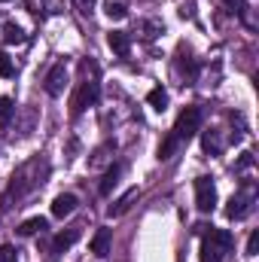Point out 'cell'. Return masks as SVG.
I'll return each instance as SVG.
<instances>
[{
    "label": "cell",
    "instance_id": "obj_1",
    "mask_svg": "<svg viewBox=\"0 0 259 262\" xmlns=\"http://www.w3.org/2000/svg\"><path fill=\"white\" fill-rule=\"evenodd\" d=\"M201 119H204L201 107H195V104H192V107H186V110L177 116L174 128L168 131V137L159 143V159H162V162L174 159V156H177V149H183V146L195 137V131L201 128Z\"/></svg>",
    "mask_w": 259,
    "mask_h": 262
},
{
    "label": "cell",
    "instance_id": "obj_2",
    "mask_svg": "<svg viewBox=\"0 0 259 262\" xmlns=\"http://www.w3.org/2000/svg\"><path fill=\"white\" fill-rule=\"evenodd\" d=\"M49 174V162L46 159H40V156H34L31 162H25L12 177H9V186H6V195L3 201H18L21 195H28L31 189H37V186H43V177Z\"/></svg>",
    "mask_w": 259,
    "mask_h": 262
},
{
    "label": "cell",
    "instance_id": "obj_3",
    "mask_svg": "<svg viewBox=\"0 0 259 262\" xmlns=\"http://www.w3.org/2000/svg\"><path fill=\"white\" fill-rule=\"evenodd\" d=\"M98 95H101V79H98V64L95 61H82V79L70 98V116H79L85 113L89 107L98 104Z\"/></svg>",
    "mask_w": 259,
    "mask_h": 262
},
{
    "label": "cell",
    "instance_id": "obj_4",
    "mask_svg": "<svg viewBox=\"0 0 259 262\" xmlns=\"http://www.w3.org/2000/svg\"><path fill=\"white\" fill-rule=\"evenodd\" d=\"M235 247V235L229 229H204L201 232V262H226Z\"/></svg>",
    "mask_w": 259,
    "mask_h": 262
},
{
    "label": "cell",
    "instance_id": "obj_5",
    "mask_svg": "<svg viewBox=\"0 0 259 262\" xmlns=\"http://www.w3.org/2000/svg\"><path fill=\"white\" fill-rule=\"evenodd\" d=\"M253 204H256V189H253V183H244L241 192H235V195L229 198L226 216H229V220H244V216L253 210Z\"/></svg>",
    "mask_w": 259,
    "mask_h": 262
},
{
    "label": "cell",
    "instance_id": "obj_6",
    "mask_svg": "<svg viewBox=\"0 0 259 262\" xmlns=\"http://www.w3.org/2000/svg\"><path fill=\"white\" fill-rule=\"evenodd\" d=\"M195 207L201 213H210L217 207V186L210 177H198L195 180Z\"/></svg>",
    "mask_w": 259,
    "mask_h": 262
},
{
    "label": "cell",
    "instance_id": "obj_7",
    "mask_svg": "<svg viewBox=\"0 0 259 262\" xmlns=\"http://www.w3.org/2000/svg\"><path fill=\"white\" fill-rule=\"evenodd\" d=\"M64 85H67V64H64V61H58V64L46 73V82H43V89H46V95L58 98V95L64 92Z\"/></svg>",
    "mask_w": 259,
    "mask_h": 262
},
{
    "label": "cell",
    "instance_id": "obj_8",
    "mask_svg": "<svg viewBox=\"0 0 259 262\" xmlns=\"http://www.w3.org/2000/svg\"><path fill=\"white\" fill-rule=\"evenodd\" d=\"M79 235H82V226H70L67 232H61V235H55V241H52V256H58V253H64L67 247H73L76 241H79Z\"/></svg>",
    "mask_w": 259,
    "mask_h": 262
},
{
    "label": "cell",
    "instance_id": "obj_9",
    "mask_svg": "<svg viewBox=\"0 0 259 262\" xmlns=\"http://www.w3.org/2000/svg\"><path fill=\"white\" fill-rule=\"evenodd\" d=\"M174 67H177V73L183 76V82H186V85H189V82H195V76H198V61H195L189 52H183V49H180L177 64H174Z\"/></svg>",
    "mask_w": 259,
    "mask_h": 262
},
{
    "label": "cell",
    "instance_id": "obj_10",
    "mask_svg": "<svg viewBox=\"0 0 259 262\" xmlns=\"http://www.w3.org/2000/svg\"><path fill=\"white\" fill-rule=\"evenodd\" d=\"M107 46H110L119 58H128L131 55V37L125 31H110V34H107Z\"/></svg>",
    "mask_w": 259,
    "mask_h": 262
},
{
    "label": "cell",
    "instance_id": "obj_11",
    "mask_svg": "<svg viewBox=\"0 0 259 262\" xmlns=\"http://www.w3.org/2000/svg\"><path fill=\"white\" fill-rule=\"evenodd\" d=\"M76 195H70V192H61V195L52 201V216H58V220H64V216H70L73 210H76Z\"/></svg>",
    "mask_w": 259,
    "mask_h": 262
},
{
    "label": "cell",
    "instance_id": "obj_12",
    "mask_svg": "<svg viewBox=\"0 0 259 262\" xmlns=\"http://www.w3.org/2000/svg\"><path fill=\"white\" fill-rule=\"evenodd\" d=\"M137 195H140V189H137V186H134V189H128V192H125V195L119 198L116 204H110V210H107V213H110V216H122V213L128 210L131 204L137 201Z\"/></svg>",
    "mask_w": 259,
    "mask_h": 262
},
{
    "label": "cell",
    "instance_id": "obj_13",
    "mask_svg": "<svg viewBox=\"0 0 259 262\" xmlns=\"http://www.w3.org/2000/svg\"><path fill=\"white\" fill-rule=\"evenodd\" d=\"M43 232H46V220H43V216H31V220H25V223L18 226V235H21V238L43 235Z\"/></svg>",
    "mask_w": 259,
    "mask_h": 262
},
{
    "label": "cell",
    "instance_id": "obj_14",
    "mask_svg": "<svg viewBox=\"0 0 259 262\" xmlns=\"http://www.w3.org/2000/svg\"><path fill=\"white\" fill-rule=\"evenodd\" d=\"M92 253L101 256V259L110 253V229H98V235L92 238Z\"/></svg>",
    "mask_w": 259,
    "mask_h": 262
},
{
    "label": "cell",
    "instance_id": "obj_15",
    "mask_svg": "<svg viewBox=\"0 0 259 262\" xmlns=\"http://www.w3.org/2000/svg\"><path fill=\"white\" fill-rule=\"evenodd\" d=\"M119 174H122V165H110V168H107V174H104V180H101V186H98L101 195H110V192H113V186L119 183Z\"/></svg>",
    "mask_w": 259,
    "mask_h": 262
},
{
    "label": "cell",
    "instance_id": "obj_16",
    "mask_svg": "<svg viewBox=\"0 0 259 262\" xmlns=\"http://www.w3.org/2000/svg\"><path fill=\"white\" fill-rule=\"evenodd\" d=\"M146 104H149L153 110H159V113H162V110L168 107V92H165L162 85H156V89H153V92L146 95Z\"/></svg>",
    "mask_w": 259,
    "mask_h": 262
},
{
    "label": "cell",
    "instance_id": "obj_17",
    "mask_svg": "<svg viewBox=\"0 0 259 262\" xmlns=\"http://www.w3.org/2000/svg\"><path fill=\"white\" fill-rule=\"evenodd\" d=\"M201 146H204V152H210V156H217V152L223 149V140H220V134H217V128L204 131V137H201Z\"/></svg>",
    "mask_w": 259,
    "mask_h": 262
},
{
    "label": "cell",
    "instance_id": "obj_18",
    "mask_svg": "<svg viewBox=\"0 0 259 262\" xmlns=\"http://www.w3.org/2000/svg\"><path fill=\"white\" fill-rule=\"evenodd\" d=\"M104 12H107L110 18H116V21H119V18H125V15H128V3H125V0H107V3H104Z\"/></svg>",
    "mask_w": 259,
    "mask_h": 262
},
{
    "label": "cell",
    "instance_id": "obj_19",
    "mask_svg": "<svg viewBox=\"0 0 259 262\" xmlns=\"http://www.w3.org/2000/svg\"><path fill=\"white\" fill-rule=\"evenodd\" d=\"M3 40L6 43H25V31L15 21H9V25H3Z\"/></svg>",
    "mask_w": 259,
    "mask_h": 262
},
{
    "label": "cell",
    "instance_id": "obj_20",
    "mask_svg": "<svg viewBox=\"0 0 259 262\" xmlns=\"http://www.w3.org/2000/svg\"><path fill=\"white\" fill-rule=\"evenodd\" d=\"M12 113H15V104H12V98H0V128H6L9 125V119H12Z\"/></svg>",
    "mask_w": 259,
    "mask_h": 262
},
{
    "label": "cell",
    "instance_id": "obj_21",
    "mask_svg": "<svg viewBox=\"0 0 259 262\" xmlns=\"http://www.w3.org/2000/svg\"><path fill=\"white\" fill-rule=\"evenodd\" d=\"M12 73H15V64H12V61H9V55L0 49V76H3V79H9Z\"/></svg>",
    "mask_w": 259,
    "mask_h": 262
},
{
    "label": "cell",
    "instance_id": "obj_22",
    "mask_svg": "<svg viewBox=\"0 0 259 262\" xmlns=\"http://www.w3.org/2000/svg\"><path fill=\"white\" fill-rule=\"evenodd\" d=\"M223 3H226L232 12H238L241 18H247V0H223Z\"/></svg>",
    "mask_w": 259,
    "mask_h": 262
},
{
    "label": "cell",
    "instance_id": "obj_23",
    "mask_svg": "<svg viewBox=\"0 0 259 262\" xmlns=\"http://www.w3.org/2000/svg\"><path fill=\"white\" fill-rule=\"evenodd\" d=\"M0 262H18V256H15V247H12V244H3V247H0Z\"/></svg>",
    "mask_w": 259,
    "mask_h": 262
},
{
    "label": "cell",
    "instance_id": "obj_24",
    "mask_svg": "<svg viewBox=\"0 0 259 262\" xmlns=\"http://www.w3.org/2000/svg\"><path fill=\"white\" fill-rule=\"evenodd\" d=\"M95 3H98V0H73V6H76L82 15H89V12L95 9Z\"/></svg>",
    "mask_w": 259,
    "mask_h": 262
},
{
    "label": "cell",
    "instance_id": "obj_25",
    "mask_svg": "<svg viewBox=\"0 0 259 262\" xmlns=\"http://www.w3.org/2000/svg\"><path fill=\"white\" fill-rule=\"evenodd\" d=\"M256 247H259V232H250V238H247V256H256Z\"/></svg>",
    "mask_w": 259,
    "mask_h": 262
},
{
    "label": "cell",
    "instance_id": "obj_26",
    "mask_svg": "<svg viewBox=\"0 0 259 262\" xmlns=\"http://www.w3.org/2000/svg\"><path fill=\"white\" fill-rule=\"evenodd\" d=\"M250 165H253V156H250V152H244V156H241V162H238V168L244 171V168H250Z\"/></svg>",
    "mask_w": 259,
    "mask_h": 262
},
{
    "label": "cell",
    "instance_id": "obj_27",
    "mask_svg": "<svg viewBox=\"0 0 259 262\" xmlns=\"http://www.w3.org/2000/svg\"><path fill=\"white\" fill-rule=\"evenodd\" d=\"M0 3H6V0H0Z\"/></svg>",
    "mask_w": 259,
    "mask_h": 262
}]
</instances>
